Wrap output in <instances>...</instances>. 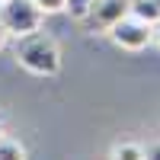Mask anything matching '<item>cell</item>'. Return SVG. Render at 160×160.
I'll return each instance as SVG.
<instances>
[{
  "label": "cell",
  "mask_w": 160,
  "mask_h": 160,
  "mask_svg": "<svg viewBox=\"0 0 160 160\" xmlns=\"http://www.w3.org/2000/svg\"><path fill=\"white\" fill-rule=\"evenodd\" d=\"M13 58L19 61V68H26L35 77H55L61 71V51L55 45V38H48L45 32H38V29L16 38Z\"/></svg>",
  "instance_id": "1"
},
{
  "label": "cell",
  "mask_w": 160,
  "mask_h": 160,
  "mask_svg": "<svg viewBox=\"0 0 160 160\" xmlns=\"http://www.w3.org/2000/svg\"><path fill=\"white\" fill-rule=\"evenodd\" d=\"M42 16L45 13L38 10L32 0H3L0 3V22H3L7 35H29L42 26Z\"/></svg>",
  "instance_id": "2"
},
{
  "label": "cell",
  "mask_w": 160,
  "mask_h": 160,
  "mask_svg": "<svg viewBox=\"0 0 160 160\" xmlns=\"http://www.w3.org/2000/svg\"><path fill=\"white\" fill-rule=\"evenodd\" d=\"M106 32H109V38L118 48H125V51H141V48H148V42H151V26L135 19L131 13H125L122 19H115Z\"/></svg>",
  "instance_id": "3"
},
{
  "label": "cell",
  "mask_w": 160,
  "mask_h": 160,
  "mask_svg": "<svg viewBox=\"0 0 160 160\" xmlns=\"http://www.w3.org/2000/svg\"><path fill=\"white\" fill-rule=\"evenodd\" d=\"M128 7H131V0H93L87 16L80 22H83L90 32H102V29H109L115 19H122L128 13Z\"/></svg>",
  "instance_id": "4"
},
{
  "label": "cell",
  "mask_w": 160,
  "mask_h": 160,
  "mask_svg": "<svg viewBox=\"0 0 160 160\" xmlns=\"http://www.w3.org/2000/svg\"><path fill=\"white\" fill-rule=\"evenodd\" d=\"M128 13H131L135 19H141V22H148V26L160 22V7L154 3V0H131Z\"/></svg>",
  "instance_id": "5"
},
{
  "label": "cell",
  "mask_w": 160,
  "mask_h": 160,
  "mask_svg": "<svg viewBox=\"0 0 160 160\" xmlns=\"http://www.w3.org/2000/svg\"><path fill=\"white\" fill-rule=\"evenodd\" d=\"M112 160H144V148L135 144V141H122L112 151Z\"/></svg>",
  "instance_id": "6"
},
{
  "label": "cell",
  "mask_w": 160,
  "mask_h": 160,
  "mask_svg": "<svg viewBox=\"0 0 160 160\" xmlns=\"http://www.w3.org/2000/svg\"><path fill=\"white\" fill-rule=\"evenodd\" d=\"M0 160H26L22 144H16V141L3 138V141H0Z\"/></svg>",
  "instance_id": "7"
},
{
  "label": "cell",
  "mask_w": 160,
  "mask_h": 160,
  "mask_svg": "<svg viewBox=\"0 0 160 160\" xmlns=\"http://www.w3.org/2000/svg\"><path fill=\"white\" fill-rule=\"evenodd\" d=\"M32 3L42 13H61V10H68V0H32Z\"/></svg>",
  "instance_id": "8"
},
{
  "label": "cell",
  "mask_w": 160,
  "mask_h": 160,
  "mask_svg": "<svg viewBox=\"0 0 160 160\" xmlns=\"http://www.w3.org/2000/svg\"><path fill=\"white\" fill-rule=\"evenodd\" d=\"M90 3H93V0H68V10H71V16L83 19V16H87V10H90Z\"/></svg>",
  "instance_id": "9"
},
{
  "label": "cell",
  "mask_w": 160,
  "mask_h": 160,
  "mask_svg": "<svg viewBox=\"0 0 160 160\" xmlns=\"http://www.w3.org/2000/svg\"><path fill=\"white\" fill-rule=\"evenodd\" d=\"M151 42L160 48V22H154V26H151Z\"/></svg>",
  "instance_id": "10"
},
{
  "label": "cell",
  "mask_w": 160,
  "mask_h": 160,
  "mask_svg": "<svg viewBox=\"0 0 160 160\" xmlns=\"http://www.w3.org/2000/svg\"><path fill=\"white\" fill-rule=\"evenodd\" d=\"M144 160H160V144H154V148L144 154Z\"/></svg>",
  "instance_id": "11"
},
{
  "label": "cell",
  "mask_w": 160,
  "mask_h": 160,
  "mask_svg": "<svg viewBox=\"0 0 160 160\" xmlns=\"http://www.w3.org/2000/svg\"><path fill=\"white\" fill-rule=\"evenodd\" d=\"M3 42H7V29H3V22H0V48H3Z\"/></svg>",
  "instance_id": "12"
},
{
  "label": "cell",
  "mask_w": 160,
  "mask_h": 160,
  "mask_svg": "<svg viewBox=\"0 0 160 160\" xmlns=\"http://www.w3.org/2000/svg\"><path fill=\"white\" fill-rule=\"evenodd\" d=\"M0 141H3V131H0Z\"/></svg>",
  "instance_id": "13"
},
{
  "label": "cell",
  "mask_w": 160,
  "mask_h": 160,
  "mask_svg": "<svg viewBox=\"0 0 160 160\" xmlns=\"http://www.w3.org/2000/svg\"><path fill=\"white\" fill-rule=\"evenodd\" d=\"M154 3H157V7H160V0H154Z\"/></svg>",
  "instance_id": "14"
},
{
  "label": "cell",
  "mask_w": 160,
  "mask_h": 160,
  "mask_svg": "<svg viewBox=\"0 0 160 160\" xmlns=\"http://www.w3.org/2000/svg\"><path fill=\"white\" fill-rule=\"evenodd\" d=\"M0 3H3V0H0Z\"/></svg>",
  "instance_id": "15"
}]
</instances>
